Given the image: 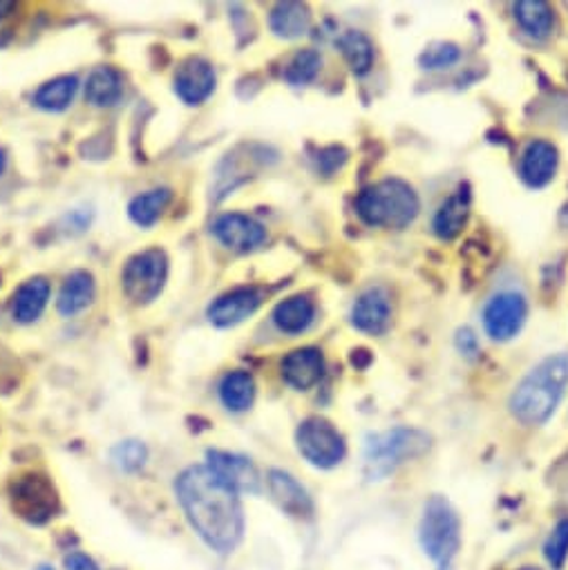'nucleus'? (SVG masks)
Here are the masks:
<instances>
[{"label":"nucleus","instance_id":"obj_1","mask_svg":"<svg viewBox=\"0 0 568 570\" xmlns=\"http://www.w3.org/2000/svg\"><path fill=\"white\" fill-rule=\"evenodd\" d=\"M177 501L197 537L217 554L233 552L244 537L239 494L208 465H193L175 481Z\"/></svg>","mask_w":568,"mask_h":570},{"label":"nucleus","instance_id":"obj_2","mask_svg":"<svg viewBox=\"0 0 568 570\" xmlns=\"http://www.w3.org/2000/svg\"><path fill=\"white\" fill-rule=\"evenodd\" d=\"M568 387V354L543 358L512 392L510 412L523 425L546 423Z\"/></svg>","mask_w":568,"mask_h":570},{"label":"nucleus","instance_id":"obj_3","mask_svg":"<svg viewBox=\"0 0 568 570\" xmlns=\"http://www.w3.org/2000/svg\"><path fill=\"white\" fill-rule=\"evenodd\" d=\"M430 450V434L417 428H392L365 439L363 470L370 481H383L403 463L423 456Z\"/></svg>","mask_w":568,"mask_h":570},{"label":"nucleus","instance_id":"obj_4","mask_svg":"<svg viewBox=\"0 0 568 570\" xmlns=\"http://www.w3.org/2000/svg\"><path fill=\"white\" fill-rule=\"evenodd\" d=\"M356 213L368 226L405 228L419 215V197L410 184L385 179L356 197Z\"/></svg>","mask_w":568,"mask_h":570},{"label":"nucleus","instance_id":"obj_5","mask_svg":"<svg viewBox=\"0 0 568 570\" xmlns=\"http://www.w3.org/2000/svg\"><path fill=\"white\" fill-rule=\"evenodd\" d=\"M419 543L437 566H448L461 550V519L454 505L434 494L425 501L419 521Z\"/></svg>","mask_w":568,"mask_h":570},{"label":"nucleus","instance_id":"obj_6","mask_svg":"<svg viewBox=\"0 0 568 570\" xmlns=\"http://www.w3.org/2000/svg\"><path fill=\"white\" fill-rule=\"evenodd\" d=\"M10 499L14 512L30 525H46L61 510V499L52 479L41 472L19 474L10 483Z\"/></svg>","mask_w":568,"mask_h":570},{"label":"nucleus","instance_id":"obj_7","mask_svg":"<svg viewBox=\"0 0 568 570\" xmlns=\"http://www.w3.org/2000/svg\"><path fill=\"white\" fill-rule=\"evenodd\" d=\"M296 445L307 463L321 470H332L341 465L347 454L345 436L332 421L323 416H310L298 425Z\"/></svg>","mask_w":568,"mask_h":570},{"label":"nucleus","instance_id":"obj_8","mask_svg":"<svg viewBox=\"0 0 568 570\" xmlns=\"http://www.w3.org/2000/svg\"><path fill=\"white\" fill-rule=\"evenodd\" d=\"M168 277V259L159 248H150L130 257L121 273L124 294L135 305L153 303L166 284Z\"/></svg>","mask_w":568,"mask_h":570},{"label":"nucleus","instance_id":"obj_9","mask_svg":"<svg viewBox=\"0 0 568 570\" xmlns=\"http://www.w3.org/2000/svg\"><path fill=\"white\" fill-rule=\"evenodd\" d=\"M526 298L515 292L497 294L483 307V330L492 341H510L526 323Z\"/></svg>","mask_w":568,"mask_h":570},{"label":"nucleus","instance_id":"obj_10","mask_svg":"<svg viewBox=\"0 0 568 570\" xmlns=\"http://www.w3.org/2000/svg\"><path fill=\"white\" fill-rule=\"evenodd\" d=\"M206 459V465L237 494L259 492V472L251 459L224 450H208Z\"/></svg>","mask_w":568,"mask_h":570},{"label":"nucleus","instance_id":"obj_11","mask_svg":"<svg viewBox=\"0 0 568 570\" xmlns=\"http://www.w3.org/2000/svg\"><path fill=\"white\" fill-rule=\"evenodd\" d=\"M266 485H268L273 501L280 505V510H284L290 517L307 519L314 514V501L294 474L284 472V470H271L266 476Z\"/></svg>","mask_w":568,"mask_h":570},{"label":"nucleus","instance_id":"obj_12","mask_svg":"<svg viewBox=\"0 0 568 570\" xmlns=\"http://www.w3.org/2000/svg\"><path fill=\"white\" fill-rule=\"evenodd\" d=\"M213 235L233 250L246 253L259 246L266 237V230L259 222L242 213H226L213 224Z\"/></svg>","mask_w":568,"mask_h":570},{"label":"nucleus","instance_id":"obj_13","mask_svg":"<svg viewBox=\"0 0 568 570\" xmlns=\"http://www.w3.org/2000/svg\"><path fill=\"white\" fill-rule=\"evenodd\" d=\"M215 70L204 59H188L175 75V92L188 106L204 104L215 90Z\"/></svg>","mask_w":568,"mask_h":570},{"label":"nucleus","instance_id":"obj_14","mask_svg":"<svg viewBox=\"0 0 568 570\" xmlns=\"http://www.w3.org/2000/svg\"><path fill=\"white\" fill-rule=\"evenodd\" d=\"M262 305V296L253 287H239L219 296L208 307V321L215 327H233L253 316Z\"/></svg>","mask_w":568,"mask_h":570},{"label":"nucleus","instance_id":"obj_15","mask_svg":"<svg viewBox=\"0 0 568 570\" xmlns=\"http://www.w3.org/2000/svg\"><path fill=\"white\" fill-rule=\"evenodd\" d=\"M325 372L323 352L316 347H303L284 356L282 361V379L294 390L314 387Z\"/></svg>","mask_w":568,"mask_h":570},{"label":"nucleus","instance_id":"obj_16","mask_svg":"<svg viewBox=\"0 0 568 570\" xmlns=\"http://www.w3.org/2000/svg\"><path fill=\"white\" fill-rule=\"evenodd\" d=\"M557 164H559V155L557 148L548 141H532L528 144V148L521 155V179L530 186V188H543L552 181L555 173H557Z\"/></svg>","mask_w":568,"mask_h":570},{"label":"nucleus","instance_id":"obj_17","mask_svg":"<svg viewBox=\"0 0 568 570\" xmlns=\"http://www.w3.org/2000/svg\"><path fill=\"white\" fill-rule=\"evenodd\" d=\"M390 318H392V307L383 289H370L354 303L352 325L363 334H372V336L383 334L390 325Z\"/></svg>","mask_w":568,"mask_h":570},{"label":"nucleus","instance_id":"obj_18","mask_svg":"<svg viewBox=\"0 0 568 570\" xmlns=\"http://www.w3.org/2000/svg\"><path fill=\"white\" fill-rule=\"evenodd\" d=\"M50 301V282L46 277H32L28 282H23L19 292L14 294V321L28 325L35 323L43 309L48 307Z\"/></svg>","mask_w":568,"mask_h":570},{"label":"nucleus","instance_id":"obj_19","mask_svg":"<svg viewBox=\"0 0 568 570\" xmlns=\"http://www.w3.org/2000/svg\"><path fill=\"white\" fill-rule=\"evenodd\" d=\"M95 298V277L88 271H75L66 277L59 301H57V309L61 316H77L79 312H84Z\"/></svg>","mask_w":568,"mask_h":570},{"label":"nucleus","instance_id":"obj_20","mask_svg":"<svg viewBox=\"0 0 568 570\" xmlns=\"http://www.w3.org/2000/svg\"><path fill=\"white\" fill-rule=\"evenodd\" d=\"M316 316V307L307 296H292L273 309V323L284 334H303Z\"/></svg>","mask_w":568,"mask_h":570},{"label":"nucleus","instance_id":"obj_21","mask_svg":"<svg viewBox=\"0 0 568 570\" xmlns=\"http://www.w3.org/2000/svg\"><path fill=\"white\" fill-rule=\"evenodd\" d=\"M312 14L303 3H277L268 14V26L280 39H298L310 30Z\"/></svg>","mask_w":568,"mask_h":570},{"label":"nucleus","instance_id":"obj_22","mask_svg":"<svg viewBox=\"0 0 568 570\" xmlns=\"http://www.w3.org/2000/svg\"><path fill=\"white\" fill-rule=\"evenodd\" d=\"M124 97V77L115 68H97L86 81V99L92 106L110 108Z\"/></svg>","mask_w":568,"mask_h":570},{"label":"nucleus","instance_id":"obj_23","mask_svg":"<svg viewBox=\"0 0 568 570\" xmlns=\"http://www.w3.org/2000/svg\"><path fill=\"white\" fill-rule=\"evenodd\" d=\"M468 213H470V199L468 193L459 190L452 197H448L441 208L434 215V233L441 239H452L461 233V228L468 222Z\"/></svg>","mask_w":568,"mask_h":570},{"label":"nucleus","instance_id":"obj_24","mask_svg":"<svg viewBox=\"0 0 568 570\" xmlns=\"http://www.w3.org/2000/svg\"><path fill=\"white\" fill-rule=\"evenodd\" d=\"M219 401L231 412H246L255 401V381L248 372H231L219 383Z\"/></svg>","mask_w":568,"mask_h":570},{"label":"nucleus","instance_id":"obj_25","mask_svg":"<svg viewBox=\"0 0 568 570\" xmlns=\"http://www.w3.org/2000/svg\"><path fill=\"white\" fill-rule=\"evenodd\" d=\"M515 19L526 35L532 39H546L552 32L555 14L548 3L541 0H521L515 6Z\"/></svg>","mask_w":568,"mask_h":570},{"label":"nucleus","instance_id":"obj_26","mask_svg":"<svg viewBox=\"0 0 568 570\" xmlns=\"http://www.w3.org/2000/svg\"><path fill=\"white\" fill-rule=\"evenodd\" d=\"M77 90H79L77 77H57V79L43 83V86L37 90L35 104H37L41 110L61 112V110H66V108L75 101Z\"/></svg>","mask_w":568,"mask_h":570},{"label":"nucleus","instance_id":"obj_27","mask_svg":"<svg viewBox=\"0 0 568 570\" xmlns=\"http://www.w3.org/2000/svg\"><path fill=\"white\" fill-rule=\"evenodd\" d=\"M173 199V190L170 188H155V190H148L144 195H137L130 206H128V215L130 219L137 224V226H153L161 213L166 210V206L170 204Z\"/></svg>","mask_w":568,"mask_h":570},{"label":"nucleus","instance_id":"obj_28","mask_svg":"<svg viewBox=\"0 0 568 570\" xmlns=\"http://www.w3.org/2000/svg\"><path fill=\"white\" fill-rule=\"evenodd\" d=\"M339 48L354 75H368L374 66V46L365 35L345 32L339 41Z\"/></svg>","mask_w":568,"mask_h":570},{"label":"nucleus","instance_id":"obj_29","mask_svg":"<svg viewBox=\"0 0 568 570\" xmlns=\"http://www.w3.org/2000/svg\"><path fill=\"white\" fill-rule=\"evenodd\" d=\"M543 559L550 570H564L568 561V517L559 519L543 541Z\"/></svg>","mask_w":568,"mask_h":570},{"label":"nucleus","instance_id":"obj_30","mask_svg":"<svg viewBox=\"0 0 568 570\" xmlns=\"http://www.w3.org/2000/svg\"><path fill=\"white\" fill-rule=\"evenodd\" d=\"M321 70V55L316 50H301L284 70V79L292 86L310 83Z\"/></svg>","mask_w":568,"mask_h":570},{"label":"nucleus","instance_id":"obj_31","mask_svg":"<svg viewBox=\"0 0 568 570\" xmlns=\"http://www.w3.org/2000/svg\"><path fill=\"white\" fill-rule=\"evenodd\" d=\"M148 450L139 441H124L112 450V461L121 472H137L144 468Z\"/></svg>","mask_w":568,"mask_h":570},{"label":"nucleus","instance_id":"obj_32","mask_svg":"<svg viewBox=\"0 0 568 570\" xmlns=\"http://www.w3.org/2000/svg\"><path fill=\"white\" fill-rule=\"evenodd\" d=\"M461 59V50L454 43H434L421 55V66L428 70L450 68Z\"/></svg>","mask_w":568,"mask_h":570},{"label":"nucleus","instance_id":"obj_33","mask_svg":"<svg viewBox=\"0 0 568 570\" xmlns=\"http://www.w3.org/2000/svg\"><path fill=\"white\" fill-rule=\"evenodd\" d=\"M63 566H66V570H101L97 566V561L90 554L81 552V550H75V552L66 554Z\"/></svg>","mask_w":568,"mask_h":570},{"label":"nucleus","instance_id":"obj_34","mask_svg":"<svg viewBox=\"0 0 568 570\" xmlns=\"http://www.w3.org/2000/svg\"><path fill=\"white\" fill-rule=\"evenodd\" d=\"M474 345H477V341H474V336H472V332H461V336H459V347L463 350V352H470V356H472V352H474Z\"/></svg>","mask_w":568,"mask_h":570},{"label":"nucleus","instance_id":"obj_35","mask_svg":"<svg viewBox=\"0 0 568 570\" xmlns=\"http://www.w3.org/2000/svg\"><path fill=\"white\" fill-rule=\"evenodd\" d=\"M12 10H14V3H10V0H0V19H6Z\"/></svg>","mask_w":568,"mask_h":570},{"label":"nucleus","instance_id":"obj_36","mask_svg":"<svg viewBox=\"0 0 568 570\" xmlns=\"http://www.w3.org/2000/svg\"><path fill=\"white\" fill-rule=\"evenodd\" d=\"M515 570H543V568H539V566H535V563H526V566H519V568H515Z\"/></svg>","mask_w":568,"mask_h":570},{"label":"nucleus","instance_id":"obj_37","mask_svg":"<svg viewBox=\"0 0 568 570\" xmlns=\"http://www.w3.org/2000/svg\"><path fill=\"white\" fill-rule=\"evenodd\" d=\"M6 161H8V157H6V153H3V150H0V173L6 170Z\"/></svg>","mask_w":568,"mask_h":570},{"label":"nucleus","instance_id":"obj_38","mask_svg":"<svg viewBox=\"0 0 568 570\" xmlns=\"http://www.w3.org/2000/svg\"><path fill=\"white\" fill-rule=\"evenodd\" d=\"M37 570H55V568H52V566H46V563H41Z\"/></svg>","mask_w":568,"mask_h":570},{"label":"nucleus","instance_id":"obj_39","mask_svg":"<svg viewBox=\"0 0 568 570\" xmlns=\"http://www.w3.org/2000/svg\"><path fill=\"white\" fill-rule=\"evenodd\" d=\"M437 570H452V563H448V566H439Z\"/></svg>","mask_w":568,"mask_h":570}]
</instances>
